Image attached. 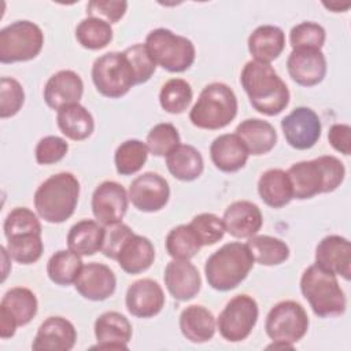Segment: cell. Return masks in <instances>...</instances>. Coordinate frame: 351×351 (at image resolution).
I'll use <instances>...</instances> for the list:
<instances>
[{
	"instance_id": "6da1fadb",
	"label": "cell",
	"mask_w": 351,
	"mask_h": 351,
	"mask_svg": "<svg viewBox=\"0 0 351 351\" xmlns=\"http://www.w3.org/2000/svg\"><path fill=\"white\" fill-rule=\"evenodd\" d=\"M240 82L248 95L251 106L263 115H278L289 103L288 86L270 63L247 62L241 70Z\"/></svg>"
},
{
	"instance_id": "7a4b0ae2",
	"label": "cell",
	"mask_w": 351,
	"mask_h": 351,
	"mask_svg": "<svg viewBox=\"0 0 351 351\" xmlns=\"http://www.w3.org/2000/svg\"><path fill=\"white\" fill-rule=\"evenodd\" d=\"M295 199H310L318 193L333 192L344 180L346 169L340 159L324 155L293 163L287 171Z\"/></svg>"
},
{
	"instance_id": "3957f363",
	"label": "cell",
	"mask_w": 351,
	"mask_h": 351,
	"mask_svg": "<svg viewBox=\"0 0 351 351\" xmlns=\"http://www.w3.org/2000/svg\"><path fill=\"white\" fill-rule=\"evenodd\" d=\"M80 182L71 173H58L47 178L34 193L37 214L49 223L69 219L77 207Z\"/></svg>"
},
{
	"instance_id": "277c9868",
	"label": "cell",
	"mask_w": 351,
	"mask_h": 351,
	"mask_svg": "<svg viewBox=\"0 0 351 351\" xmlns=\"http://www.w3.org/2000/svg\"><path fill=\"white\" fill-rule=\"evenodd\" d=\"M254 256L247 244L228 243L208 256L204 274L211 288L217 291L234 289L245 280L254 266Z\"/></svg>"
},
{
	"instance_id": "5b68a950",
	"label": "cell",
	"mask_w": 351,
	"mask_h": 351,
	"mask_svg": "<svg viewBox=\"0 0 351 351\" xmlns=\"http://www.w3.org/2000/svg\"><path fill=\"white\" fill-rule=\"evenodd\" d=\"M300 291L314 314L319 318L341 315L346 311V296L337 282L336 274L317 263L303 271Z\"/></svg>"
},
{
	"instance_id": "8992f818",
	"label": "cell",
	"mask_w": 351,
	"mask_h": 351,
	"mask_svg": "<svg viewBox=\"0 0 351 351\" xmlns=\"http://www.w3.org/2000/svg\"><path fill=\"white\" fill-rule=\"evenodd\" d=\"M237 107L234 92L226 84L213 82L200 92L189 112V119L200 129H222L236 118Z\"/></svg>"
},
{
	"instance_id": "52a82bcc",
	"label": "cell",
	"mask_w": 351,
	"mask_h": 351,
	"mask_svg": "<svg viewBox=\"0 0 351 351\" xmlns=\"http://www.w3.org/2000/svg\"><path fill=\"white\" fill-rule=\"evenodd\" d=\"M144 44L154 62L170 73H182L195 62L193 43L169 29L151 30Z\"/></svg>"
},
{
	"instance_id": "ba28073f",
	"label": "cell",
	"mask_w": 351,
	"mask_h": 351,
	"mask_svg": "<svg viewBox=\"0 0 351 351\" xmlns=\"http://www.w3.org/2000/svg\"><path fill=\"white\" fill-rule=\"evenodd\" d=\"M44 34L30 21H16L0 30V62L15 63L34 59L43 49Z\"/></svg>"
},
{
	"instance_id": "9c48e42d",
	"label": "cell",
	"mask_w": 351,
	"mask_h": 351,
	"mask_svg": "<svg viewBox=\"0 0 351 351\" xmlns=\"http://www.w3.org/2000/svg\"><path fill=\"white\" fill-rule=\"evenodd\" d=\"M92 81L97 92L110 99L125 96L136 85L123 52H107L97 58L92 66Z\"/></svg>"
},
{
	"instance_id": "30bf717a",
	"label": "cell",
	"mask_w": 351,
	"mask_h": 351,
	"mask_svg": "<svg viewBox=\"0 0 351 351\" xmlns=\"http://www.w3.org/2000/svg\"><path fill=\"white\" fill-rule=\"evenodd\" d=\"M265 329L273 341L298 343L307 333L308 317L303 306L295 300L277 303L267 314Z\"/></svg>"
},
{
	"instance_id": "8fae6325",
	"label": "cell",
	"mask_w": 351,
	"mask_h": 351,
	"mask_svg": "<svg viewBox=\"0 0 351 351\" xmlns=\"http://www.w3.org/2000/svg\"><path fill=\"white\" fill-rule=\"evenodd\" d=\"M258 304L248 295H237L230 299L221 311L217 326L221 336L232 343L247 339L258 321Z\"/></svg>"
},
{
	"instance_id": "7c38bea8",
	"label": "cell",
	"mask_w": 351,
	"mask_h": 351,
	"mask_svg": "<svg viewBox=\"0 0 351 351\" xmlns=\"http://www.w3.org/2000/svg\"><path fill=\"white\" fill-rule=\"evenodd\" d=\"M36 295L23 287L8 289L0 303V336L12 337L18 326L27 325L37 314Z\"/></svg>"
},
{
	"instance_id": "4fadbf2b",
	"label": "cell",
	"mask_w": 351,
	"mask_h": 351,
	"mask_svg": "<svg viewBox=\"0 0 351 351\" xmlns=\"http://www.w3.org/2000/svg\"><path fill=\"white\" fill-rule=\"evenodd\" d=\"M287 143L295 149H308L321 137L319 117L308 107H296L281 121Z\"/></svg>"
},
{
	"instance_id": "5bb4252c",
	"label": "cell",
	"mask_w": 351,
	"mask_h": 351,
	"mask_svg": "<svg viewBox=\"0 0 351 351\" xmlns=\"http://www.w3.org/2000/svg\"><path fill=\"white\" fill-rule=\"evenodd\" d=\"M128 196L137 210L144 213H155L167 204L170 188L162 176L147 171L132 181Z\"/></svg>"
},
{
	"instance_id": "9a60e30c",
	"label": "cell",
	"mask_w": 351,
	"mask_h": 351,
	"mask_svg": "<svg viewBox=\"0 0 351 351\" xmlns=\"http://www.w3.org/2000/svg\"><path fill=\"white\" fill-rule=\"evenodd\" d=\"M129 196L115 181L101 182L92 195V213L103 226L121 222L128 210Z\"/></svg>"
},
{
	"instance_id": "2e32d148",
	"label": "cell",
	"mask_w": 351,
	"mask_h": 351,
	"mask_svg": "<svg viewBox=\"0 0 351 351\" xmlns=\"http://www.w3.org/2000/svg\"><path fill=\"white\" fill-rule=\"evenodd\" d=\"M287 69L291 78L302 86L319 84L326 74V59L321 49L296 48L287 59Z\"/></svg>"
},
{
	"instance_id": "e0dca14e",
	"label": "cell",
	"mask_w": 351,
	"mask_h": 351,
	"mask_svg": "<svg viewBox=\"0 0 351 351\" xmlns=\"http://www.w3.org/2000/svg\"><path fill=\"white\" fill-rule=\"evenodd\" d=\"M74 287L82 298L93 302H101L115 292L117 278L107 265L90 262L82 266Z\"/></svg>"
},
{
	"instance_id": "ac0fdd59",
	"label": "cell",
	"mask_w": 351,
	"mask_h": 351,
	"mask_svg": "<svg viewBox=\"0 0 351 351\" xmlns=\"http://www.w3.org/2000/svg\"><path fill=\"white\" fill-rule=\"evenodd\" d=\"M125 303L132 315L137 318H151L162 311L165 306V293L156 281L141 278L129 285Z\"/></svg>"
},
{
	"instance_id": "d6986e66",
	"label": "cell",
	"mask_w": 351,
	"mask_h": 351,
	"mask_svg": "<svg viewBox=\"0 0 351 351\" xmlns=\"http://www.w3.org/2000/svg\"><path fill=\"white\" fill-rule=\"evenodd\" d=\"M165 284L170 295L180 302L193 299L202 287L199 270L188 259H173L165 269Z\"/></svg>"
},
{
	"instance_id": "ffe728a7",
	"label": "cell",
	"mask_w": 351,
	"mask_h": 351,
	"mask_svg": "<svg viewBox=\"0 0 351 351\" xmlns=\"http://www.w3.org/2000/svg\"><path fill=\"white\" fill-rule=\"evenodd\" d=\"M315 263L348 281L351 278L350 241L339 234L324 237L315 248Z\"/></svg>"
},
{
	"instance_id": "44dd1931",
	"label": "cell",
	"mask_w": 351,
	"mask_h": 351,
	"mask_svg": "<svg viewBox=\"0 0 351 351\" xmlns=\"http://www.w3.org/2000/svg\"><path fill=\"white\" fill-rule=\"evenodd\" d=\"M222 222L230 236L236 239H250L262 228L263 217L255 203L237 200L226 207Z\"/></svg>"
},
{
	"instance_id": "7402d4cb",
	"label": "cell",
	"mask_w": 351,
	"mask_h": 351,
	"mask_svg": "<svg viewBox=\"0 0 351 351\" xmlns=\"http://www.w3.org/2000/svg\"><path fill=\"white\" fill-rule=\"evenodd\" d=\"M77 332L74 325L63 317H49L38 328L32 343L36 351H69L74 347Z\"/></svg>"
},
{
	"instance_id": "603a6c76",
	"label": "cell",
	"mask_w": 351,
	"mask_h": 351,
	"mask_svg": "<svg viewBox=\"0 0 351 351\" xmlns=\"http://www.w3.org/2000/svg\"><path fill=\"white\" fill-rule=\"evenodd\" d=\"M95 336L99 350H128L132 337V325L125 315L117 311H107L95 321Z\"/></svg>"
},
{
	"instance_id": "cb8c5ba5",
	"label": "cell",
	"mask_w": 351,
	"mask_h": 351,
	"mask_svg": "<svg viewBox=\"0 0 351 351\" xmlns=\"http://www.w3.org/2000/svg\"><path fill=\"white\" fill-rule=\"evenodd\" d=\"M84 93V82L73 70H60L45 84L44 100L48 107L60 110L64 106L78 103Z\"/></svg>"
},
{
	"instance_id": "d4e9b609",
	"label": "cell",
	"mask_w": 351,
	"mask_h": 351,
	"mask_svg": "<svg viewBox=\"0 0 351 351\" xmlns=\"http://www.w3.org/2000/svg\"><path fill=\"white\" fill-rule=\"evenodd\" d=\"M248 151L236 133L218 136L210 147V156L215 167L225 173H234L243 169L248 159Z\"/></svg>"
},
{
	"instance_id": "484cf974",
	"label": "cell",
	"mask_w": 351,
	"mask_h": 351,
	"mask_svg": "<svg viewBox=\"0 0 351 351\" xmlns=\"http://www.w3.org/2000/svg\"><path fill=\"white\" fill-rule=\"evenodd\" d=\"M236 134L245 145L250 155H265L270 152L277 143V132L271 123L259 118H250L240 122Z\"/></svg>"
},
{
	"instance_id": "4316f807",
	"label": "cell",
	"mask_w": 351,
	"mask_h": 351,
	"mask_svg": "<svg viewBox=\"0 0 351 351\" xmlns=\"http://www.w3.org/2000/svg\"><path fill=\"white\" fill-rule=\"evenodd\" d=\"M155 259V248L149 239L133 233L121 247L117 262L128 274H138L151 267Z\"/></svg>"
},
{
	"instance_id": "83f0119b",
	"label": "cell",
	"mask_w": 351,
	"mask_h": 351,
	"mask_svg": "<svg viewBox=\"0 0 351 351\" xmlns=\"http://www.w3.org/2000/svg\"><path fill=\"white\" fill-rule=\"evenodd\" d=\"M285 47V34L278 26L262 25L248 37V51L254 60L270 63L277 59Z\"/></svg>"
},
{
	"instance_id": "f1b7e54d",
	"label": "cell",
	"mask_w": 351,
	"mask_h": 351,
	"mask_svg": "<svg viewBox=\"0 0 351 351\" xmlns=\"http://www.w3.org/2000/svg\"><path fill=\"white\" fill-rule=\"evenodd\" d=\"M215 318L203 306L192 304L182 310L180 315V329L184 337L192 343H206L214 337Z\"/></svg>"
},
{
	"instance_id": "f546056e",
	"label": "cell",
	"mask_w": 351,
	"mask_h": 351,
	"mask_svg": "<svg viewBox=\"0 0 351 351\" xmlns=\"http://www.w3.org/2000/svg\"><path fill=\"white\" fill-rule=\"evenodd\" d=\"M56 122L60 132L74 141L88 138L95 129L92 114L80 103L69 104L58 110Z\"/></svg>"
},
{
	"instance_id": "4dcf8cb0",
	"label": "cell",
	"mask_w": 351,
	"mask_h": 351,
	"mask_svg": "<svg viewBox=\"0 0 351 351\" xmlns=\"http://www.w3.org/2000/svg\"><path fill=\"white\" fill-rule=\"evenodd\" d=\"M258 193L261 199L273 208L287 206L292 199V185L287 171L281 169L266 170L258 181Z\"/></svg>"
},
{
	"instance_id": "1f68e13d",
	"label": "cell",
	"mask_w": 351,
	"mask_h": 351,
	"mask_svg": "<svg viewBox=\"0 0 351 351\" xmlns=\"http://www.w3.org/2000/svg\"><path fill=\"white\" fill-rule=\"evenodd\" d=\"M104 228L92 219L74 223L67 234V247L80 256H89L101 250Z\"/></svg>"
},
{
	"instance_id": "d6a6232c",
	"label": "cell",
	"mask_w": 351,
	"mask_h": 351,
	"mask_svg": "<svg viewBox=\"0 0 351 351\" xmlns=\"http://www.w3.org/2000/svg\"><path fill=\"white\" fill-rule=\"evenodd\" d=\"M166 165L171 176L180 181H193L200 177L204 162L200 152L188 144H178L166 155Z\"/></svg>"
},
{
	"instance_id": "836d02e7",
	"label": "cell",
	"mask_w": 351,
	"mask_h": 351,
	"mask_svg": "<svg viewBox=\"0 0 351 351\" xmlns=\"http://www.w3.org/2000/svg\"><path fill=\"white\" fill-rule=\"evenodd\" d=\"M254 261L263 266H276L289 258V247L281 239L259 234L252 236L245 243Z\"/></svg>"
},
{
	"instance_id": "e575fe53",
	"label": "cell",
	"mask_w": 351,
	"mask_h": 351,
	"mask_svg": "<svg viewBox=\"0 0 351 351\" xmlns=\"http://www.w3.org/2000/svg\"><path fill=\"white\" fill-rule=\"evenodd\" d=\"M82 266L80 255L70 250H60L49 258L47 274L49 280L58 285H70L75 282Z\"/></svg>"
},
{
	"instance_id": "d590c367",
	"label": "cell",
	"mask_w": 351,
	"mask_h": 351,
	"mask_svg": "<svg viewBox=\"0 0 351 351\" xmlns=\"http://www.w3.org/2000/svg\"><path fill=\"white\" fill-rule=\"evenodd\" d=\"M147 144L140 140H126L115 151L114 162L118 174L130 176L141 170L148 158Z\"/></svg>"
},
{
	"instance_id": "8d00e7d4",
	"label": "cell",
	"mask_w": 351,
	"mask_h": 351,
	"mask_svg": "<svg viewBox=\"0 0 351 351\" xmlns=\"http://www.w3.org/2000/svg\"><path fill=\"white\" fill-rule=\"evenodd\" d=\"M202 244L195 234L193 229L188 225H178L173 228L166 237V250L173 259H191L193 258Z\"/></svg>"
},
{
	"instance_id": "74e56055",
	"label": "cell",
	"mask_w": 351,
	"mask_h": 351,
	"mask_svg": "<svg viewBox=\"0 0 351 351\" xmlns=\"http://www.w3.org/2000/svg\"><path fill=\"white\" fill-rule=\"evenodd\" d=\"M75 38L86 49H101L112 40V29L110 23L88 16L78 23Z\"/></svg>"
},
{
	"instance_id": "f35d334b",
	"label": "cell",
	"mask_w": 351,
	"mask_h": 351,
	"mask_svg": "<svg viewBox=\"0 0 351 351\" xmlns=\"http://www.w3.org/2000/svg\"><path fill=\"white\" fill-rule=\"evenodd\" d=\"M192 88L182 78H171L159 92L160 107L169 114L184 112L192 101Z\"/></svg>"
},
{
	"instance_id": "ab89813d",
	"label": "cell",
	"mask_w": 351,
	"mask_h": 351,
	"mask_svg": "<svg viewBox=\"0 0 351 351\" xmlns=\"http://www.w3.org/2000/svg\"><path fill=\"white\" fill-rule=\"evenodd\" d=\"M7 251L10 258L22 265L37 262L44 251L41 234L29 233L7 239Z\"/></svg>"
},
{
	"instance_id": "60d3db41",
	"label": "cell",
	"mask_w": 351,
	"mask_h": 351,
	"mask_svg": "<svg viewBox=\"0 0 351 351\" xmlns=\"http://www.w3.org/2000/svg\"><path fill=\"white\" fill-rule=\"evenodd\" d=\"M147 148L155 156H166L180 144V134L171 123H158L147 134Z\"/></svg>"
},
{
	"instance_id": "b9f144b4",
	"label": "cell",
	"mask_w": 351,
	"mask_h": 351,
	"mask_svg": "<svg viewBox=\"0 0 351 351\" xmlns=\"http://www.w3.org/2000/svg\"><path fill=\"white\" fill-rule=\"evenodd\" d=\"M3 229L7 239L29 233L41 234V223L37 215L26 207H16L10 211L4 221Z\"/></svg>"
},
{
	"instance_id": "7bdbcfd3",
	"label": "cell",
	"mask_w": 351,
	"mask_h": 351,
	"mask_svg": "<svg viewBox=\"0 0 351 351\" xmlns=\"http://www.w3.org/2000/svg\"><path fill=\"white\" fill-rule=\"evenodd\" d=\"M123 55L126 56L133 75H134V82L136 85L147 82L155 73L156 70V63L151 58L145 44H134L123 51Z\"/></svg>"
},
{
	"instance_id": "ee69618b",
	"label": "cell",
	"mask_w": 351,
	"mask_h": 351,
	"mask_svg": "<svg viewBox=\"0 0 351 351\" xmlns=\"http://www.w3.org/2000/svg\"><path fill=\"white\" fill-rule=\"evenodd\" d=\"M189 226L193 229L202 247L215 244L226 232L222 219L211 213H202L193 217Z\"/></svg>"
},
{
	"instance_id": "f6af8a7d",
	"label": "cell",
	"mask_w": 351,
	"mask_h": 351,
	"mask_svg": "<svg viewBox=\"0 0 351 351\" xmlns=\"http://www.w3.org/2000/svg\"><path fill=\"white\" fill-rule=\"evenodd\" d=\"M326 38L325 29L315 22H302L291 29L289 43L292 49L315 48L321 49Z\"/></svg>"
},
{
	"instance_id": "bcb514c9",
	"label": "cell",
	"mask_w": 351,
	"mask_h": 351,
	"mask_svg": "<svg viewBox=\"0 0 351 351\" xmlns=\"http://www.w3.org/2000/svg\"><path fill=\"white\" fill-rule=\"evenodd\" d=\"M25 101V92L22 85L10 77L0 80V117L10 118L18 114Z\"/></svg>"
},
{
	"instance_id": "7dc6e473",
	"label": "cell",
	"mask_w": 351,
	"mask_h": 351,
	"mask_svg": "<svg viewBox=\"0 0 351 351\" xmlns=\"http://www.w3.org/2000/svg\"><path fill=\"white\" fill-rule=\"evenodd\" d=\"M69 151V144L58 136H45L36 145V160L38 165H52L62 160Z\"/></svg>"
},
{
	"instance_id": "c3c4849f",
	"label": "cell",
	"mask_w": 351,
	"mask_h": 351,
	"mask_svg": "<svg viewBox=\"0 0 351 351\" xmlns=\"http://www.w3.org/2000/svg\"><path fill=\"white\" fill-rule=\"evenodd\" d=\"M128 3L119 0H92L86 4V14L90 18L101 19L107 23H117L126 12Z\"/></svg>"
},
{
	"instance_id": "681fc988",
	"label": "cell",
	"mask_w": 351,
	"mask_h": 351,
	"mask_svg": "<svg viewBox=\"0 0 351 351\" xmlns=\"http://www.w3.org/2000/svg\"><path fill=\"white\" fill-rule=\"evenodd\" d=\"M132 234H133V230L122 222L104 226V237H103V244L100 251L104 254V256L117 261L121 247Z\"/></svg>"
},
{
	"instance_id": "f907efd6",
	"label": "cell",
	"mask_w": 351,
	"mask_h": 351,
	"mask_svg": "<svg viewBox=\"0 0 351 351\" xmlns=\"http://www.w3.org/2000/svg\"><path fill=\"white\" fill-rule=\"evenodd\" d=\"M329 144L340 154L348 156L351 154V128L346 123H335L328 132Z\"/></svg>"
},
{
	"instance_id": "816d5d0a",
	"label": "cell",
	"mask_w": 351,
	"mask_h": 351,
	"mask_svg": "<svg viewBox=\"0 0 351 351\" xmlns=\"http://www.w3.org/2000/svg\"><path fill=\"white\" fill-rule=\"evenodd\" d=\"M324 7H326L328 10H332L333 12H343L346 10L350 8V3L346 4H339V3H322Z\"/></svg>"
},
{
	"instance_id": "f5cc1de1",
	"label": "cell",
	"mask_w": 351,
	"mask_h": 351,
	"mask_svg": "<svg viewBox=\"0 0 351 351\" xmlns=\"http://www.w3.org/2000/svg\"><path fill=\"white\" fill-rule=\"evenodd\" d=\"M267 348H293V344L289 343H284V341H273L270 346H267Z\"/></svg>"
}]
</instances>
